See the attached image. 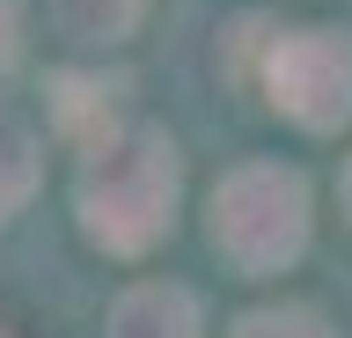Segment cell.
<instances>
[{
    "mask_svg": "<svg viewBox=\"0 0 352 338\" xmlns=\"http://www.w3.org/2000/svg\"><path fill=\"white\" fill-rule=\"evenodd\" d=\"M345 199H352V177H345Z\"/></svg>",
    "mask_w": 352,
    "mask_h": 338,
    "instance_id": "cell-9",
    "label": "cell"
},
{
    "mask_svg": "<svg viewBox=\"0 0 352 338\" xmlns=\"http://www.w3.org/2000/svg\"><path fill=\"white\" fill-rule=\"evenodd\" d=\"M37 191V133L15 111H0V221Z\"/></svg>",
    "mask_w": 352,
    "mask_h": 338,
    "instance_id": "cell-6",
    "label": "cell"
},
{
    "mask_svg": "<svg viewBox=\"0 0 352 338\" xmlns=\"http://www.w3.org/2000/svg\"><path fill=\"white\" fill-rule=\"evenodd\" d=\"M235 338H330V331H323V316H308V309H264V316H242Z\"/></svg>",
    "mask_w": 352,
    "mask_h": 338,
    "instance_id": "cell-7",
    "label": "cell"
},
{
    "mask_svg": "<svg viewBox=\"0 0 352 338\" xmlns=\"http://www.w3.org/2000/svg\"><path fill=\"white\" fill-rule=\"evenodd\" d=\"M264 89L308 133L345 125L352 118V37H338V30H294V37H279L272 59H264Z\"/></svg>",
    "mask_w": 352,
    "mask_h": 338,
    "instance_id": "cell-3",
    "label": "cell"
},
{
    "mask_svg": "<svg viewBox=\"0 0 352 338\" xmlns=\"http://www.w3.org/2000/svg\"><path fill=\"white\" fill-rule=\"evenodd\" d=\"M308 243V191L279 162H242L213 191V250L235 272H279Z\"/></svg>",
    "mask_w": 352,
    "mask_h": 338,
    "instance_id": "cell-2",
    "label": "cell"
},
{
    "mask_svg": "<svg viewBox=\"0 0 352 338\" xmlns=\"http://www.w3.org/2000/svg\"><path fill=\"white\" fill-rule=\"evenodd\" d=\"M0 338H8V331H0Z\"/></svg>",
    "mask_w": 352,
    "mask_h": 338,
    "instance_id": "cell-10",
    "label": "cell"
},
{
    "mask_svg": "<svg viewBox=\"0 0 352 338\" xmlns=\"http://www.w3.org/2000/svg\"><path fill=\"white\" fill-rule=\"evenodd\" d=\"M15 52H22V23H15V8L0 0V74L15 67Z\"/></svg>",
    "mask_w": 352,
    "mask_h": 338,
    "instance_id": "cell-8",
    "label": "cell"
},
{
    "mask_svg": "<svg viewBox=\"0 0 352 338\" xmlns=\"http://www.w3.org/2000/svg\"><path fill=\"white\" fill-rule=\"evenodd\" d=\"M110 338H198V309L184 287H132L110 309Z\"/></svg>",
    "mask_w": 352,
    "mask_h": 338,
    "instance_id": "cell-4",
    "label": "cell"
},
{
    "mask_svg": "<svg viewBox=\"0 0 352 338\" xmlns=\"http://www.w3.org/2000/svg\"><path fill=\"white\" fill-rule=\"evenodd\" d=\"M140 8H147V0H52L59 30L81 37V45H118V37H132Z\"/></svg>",
    "mask_w": 352,
    "mask_h": 338,
    "instance_id": "cell-5",
    "label": "cell"
},
{
    "mask_svg": "<svg viewBox=\"0 0 352 338\" xmlns=\"http://www.w3.org/2000/svg\"><path fill=\"white\" fill-rule=\"evenodd\" d=\"M169 206H176V147L154 125L110 133L103 147H88L81 169V228L118 257H140L169 235Z\"/></svg>",
    "mask_w": 352,
    "mask_h": 338,
    "instance_id": "cell-1",
    "label": "cell"
}]
</instances>
